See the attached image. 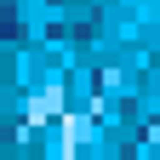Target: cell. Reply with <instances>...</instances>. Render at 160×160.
<instances>
[{
  "mask_svg": "<svg viewBox=\"0 0 160 160\" xmlns=\"http://www.w3.org/2000/svg\"><path fill=\"white\" fill-rule=\"evenodd\" d=\"M12 34H17V17H12L6 0H0V40H12Z\"/></svg>",
  "mask_w": 160,
  "mask_h": 160,
  "instance_id": "6da1fadb",
  "label": "cell"
}]
</instances>
